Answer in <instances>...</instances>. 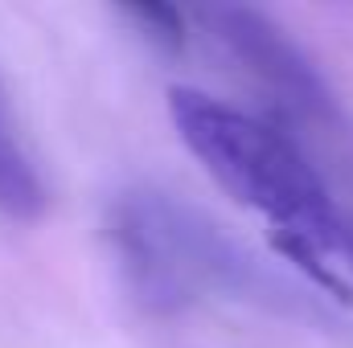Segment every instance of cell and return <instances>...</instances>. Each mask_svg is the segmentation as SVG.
Masks as SVG:
<instances>
[{"instance_id": "obj_1", "label": "cell", "mask_w": 353, "mask_h": 348, "mask_svg": "<svg viewBox=\"0 0 353 348\" xmlns=\"http://www.w3.org/2000/svg\"><path fill=\"white\" fill-rule=\"evenodd\" d=\"M169 119L185 148L234 201L263 213L279 238H300L329 254V238L345 217L283 131L189 87L169 90Z\"/></svg>"}, {"instance_id": "obj_2", "label": "cell", "mask_w": 353, "mask_h": 348, "mask_svg": "<svg viewBox=\"0 0 353 348\" xmlns=\"http://www.w3.org/2000/svg\"><path fill=\"white\" fill-rule=\"evenodd\" d=\"M111 246L148 312H185L205 295H267L271 279L218 221L161 188H132L111 205Z\"/></svg>"}, {"instance_id": "obj_3", "label": "cell", "mask_w": 353, "mask_h": 348, "mask_svg": "<svg viewBox=\"0 0 353 348\" xmlns=\"http://www.w3.org/2000/svg\"><path fill=\"white\" fill-rule=\"evenodd\" d=\"M197 17L218 37V45L226 50V58L239 62L283 107H292L300 115H312V119L333 111L329 87L321 83V74L312 70V62L304 58V50L275 21H267L263 12L239 8V4H210Z\"/></svg>"}, {"instance_id": "obj_4", "label": "cell", "mask_w": 353, "mask_h": 348, "mask_svg": "<svg viewBox=\"0 0 353 348\" xmlns=\"http://www.w3.org/2000/svg\"><path fill=\"white\" fill-rule=\"evenodd\" d=\"M41 209H46L41 176L33 168L29 152L21 148V140L8 123V111H4V94H0V213H8L17 221H29Z\"/></svg>"}, {"instance_id": "obj_5", "label": "cell", "mask_w": 353, "mask_h": 348, "mask_svg": "<svg viewBox=\"0 0 353 348\" xmlns=\"http://www.w3.org/2000/svg\"><path fill=\"white\" fill-rule=\"evenodd\" d=\"M128 17L144 29L148 41H161L169 50H181V12L176 8H161V4H140V8H128Z\"/></svg>"}, {"instance_id": "obj_6", "label": "cell", "mask_w": 353, "mask_h": 348, "mask_svg": "<svg viewBox=\"0 0 353 348\" xmlns=\"http://www.w3.org/2000/svg\"><path fill=\"white\" fill-rule=\"evenodd\" d=\"M329 254H337V259L345 262V270L353 274V226L350 221H341L337 230H333V238H329ZM337 262V266H341Z\"/></svg>"}]
</instances>
